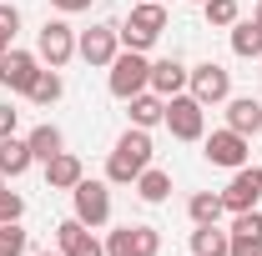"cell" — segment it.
Returning <instances> with one entry per match:
<instances>
[{
	"instance_id": "cell-1",
	"label": "cell",
	"mask_w": 262,
	"mask_h": 256,
	"mask_svg": "<svg viewBox=\"0 0 262 256\" xmlns=\"http://www.w3.org/2000/svg\"><path fill=\"white\" fill-rule=\"evenodd\" d=\"M146 166H151V136H146L141 126H131L126 136L116 141L111 161H106V181H111V186H131Z\"/></svg>"
},
{
	"instance_id": "cell-2",
	"label": "cell",
	"mask_w": 262,
	"mask_h": 256,
	"mask_svg": "<svg viewBox=\"0 0 262 256\" xmlns=\"http://www.w3.org/2000/svg\"><path fill=\"white\" fill-rule=\"evenodd\" d=\"M106 70H111L106 86H111L116 100H131V96H141V91H151V61L141 50H116V61L106 65Z\"/></svg>"
},
{
	"instance_id": "cell-3",
	"label": "cell",
	"mask_w": 262,
	"mask_h": 256,
	"mask_svg": "<svg viewBox=\"0 0 262 256\" xmlns=\"http://www.w3.org/2000/svg\"><path fill=\"white\" fill-rule=\"evenodd\" d=\"M166 31V5H157V0H141L136 10H131V20L126 25H116V35H121V45L126 50H151L157 45V35Z\"/></svg>"
},
{
	"instance_id": "cell-4",
	"label": "cell",
	"mask_w": 262,
	"mask_h": 256,
	"mask_svg": "<svg viewBox=\"0 0 262 256\" xmlns=\"http://www.w3.org/2000/svg\"><path fill=\"white\" fill-rule=\"evenodd\" d=\"M166 131L177 136V141H202L207 136V106L192 96V91H182V96H171L166 100Z\"/></svg>"
},
{
	"instance_id": "cell-5",
	"label": "cell",
	"mask_w": 262,
	"mask_h": 256,
	"mask_svg": "<svg viewBox=\"0 0 262 256\" xmlns=\"http://www.w3.org/2000/svg\"><path fill=\"white\" fill-rule=\"evenodd\" d=\"M187 91H192L202 106H222V100L232 96V70L217 65V61H202V65L187 70Z\"/></svg>"
},
{
	"instance_id": "cell-6",
	"label": "cell",
	"mask_w": 262,
	"mask_h": 256,
	"mask_svg": "<svg viewBox=\"0 0 262 256\" xmlns=\"http://www.w3.org/2000/svg\"><path fill=\"white\" fill-rule=\"evenodd\" d=\"M202 156L212 161V166H222V171H237V166H247V156H252V146H247V136L242 131H212L207 141H202Z\"/></svg>"
},
{
	"instance_id": "cell-7",
	"label": "cell",
	"mask_w": 262,
	"mask_h": 256,
	"mask_svg": "<svg viewBox=\"0 0 262 256\" xmlns=\"http://www.w3.org/2000/svg\"><path fill=\"white\" fill-rule=\"evenodd\" d=\"M71 201H76V221H86V226H106L111 221V186L106 181H76L71 186Z\"/></svg>"
},
{
	"instance_id": "cell-8",
	"label": "cell",
	"mask_w": 262,
	"mask_h": 256,
	"mask_svg": "<svg viewBox=\"0 0 262 256\" xmlns=\"http://www.w3.org/2000/svg\"><path fill=\"white\" fill-rule=\"evenodd\" d=\"M35 56H40V65L61 70V65L76 56V31H71L66 20H46V25H40V35H35Z\"/></svg>"
},
{
	"instance_id": "cell-9",
	"label": "cell",
	"mask_w": 262,
	"mask_h": 256,
	"mask_svg": "<svg viewBox=\"0 0 262 256\" xmlns=\"http://www.w3.org/2000/svg\"><path fill=\"white\" fill-rule=\"evenodd\" d=\"M157 251H162L157 226H116L106 236V256H157Z\"/></svg>"
},
{
	"instance_id": "cell-10",
	"label": "cell",
	"mask_w": 262,
	"mask_h": 256,
	"mask_svg": "<svg viewBox=\"0 0 262 256\" xmlns=\"http://www.w3.org/2000/svg\"><path fill=\"white\" fill-rule=\"evenodd\" d=\"M35 75H40V56L35 50H5L0 56V81H5V91H15V96H31Z\"/></svg>"
},
{
	"instance_id": "cell-11",
	"label": "cell",
	"mask_w": 262,
	"mask_h": 256,
	"mask_svg": "<svg viewBox=\"0 0 262 256\" xmlns=\"http://www.w3.org/2000/svg\"><path fill=\"white\" fill-rule=\"evenodd\" d=\"M257 196H262V166H237L227 191H222V206H227L232 216L237 211H257Z\"/></svg>"
},
{
	"instance_id": "cell-12",
	"label": "cell",
	"mask_w": 262,
	"mask_h": 256,
	"mask_svg": "<svg viewBox=\"0 0 262 256\" xmlns=\"http://www.w3.org/2000/svg\"><path fill=\"white\" fill-rule=\"evenodd\" d=\"M116 50H121L116 25H91V31L76 35V56H81L86 65H111V61H116Z\"/></svg>"
},
{
	"instance_id": "cell-13",
	"label": "cell",
	"mask_w": 262,
	"mask_h": 256,
	"mask_svg": "<svg viewBox=\"0 0 262 256\" xmlns=\"http://www.w3.org/2000/svg\"><path fill=\"white\" fill-rule=\"evenodd\" d=\"M56 246H61V256H106V241H96L91 226L76 221V216H66L56 226Z\"/></svg>"
},
{
	"instance_id": "cell-14",
	"label": "cell",
	"mask_w": 262,
	"mask_h": 256,
	"mask_svg": "<svg viewBox=\"0 0 262 256\" xmlns=\"http://www.w3.org/2000/svg\"><path fill=\"white\" fill-rule=\"evenodd\" d=\"M151 91H157L162 100L182 96V91H187V65L177 61V56H166V61H151Z\"/></svg>"
},
{
	"instance_id": "cell-15",
	"label": "cell",
	"mask_w": 262,
	"mask_h": 256,
	"mask_svg": "<svg viewBox=\"0 0 262 256\" xmlns=\"http://www.w3.org/2000/svg\"><path fill=\"white\" fill-rule=\"evenodd\" d=\"M227 126L242 131V136L262 131V100H252V96H227Z\"/></svg>"
},
{
	"instance_id": "cell-16",
	"label": "cell",
	"mask_w": 262,
	"mask_h": 256,
	"mask_svg": "<svg viewBox=\"0 0 262 256\" xmlns=\"http://www.w3.org/2000/svg\"><path fill=\"white\" fill-rule=\"evenodd\" d=\"M81 176H86V171H81V156H71V151L46 161V186H51V191H71Z\"/></svg>"
},
{
	"instance_id": "cell-17",
	"label": "cell",
	"mask_w": 262,
	"mask_h": 256,
	"mask_svg": "<svg viewBox=\"0 0 262 256\" xmlns=\"http://www.w3.org/2000/svg\"><path fill=\"white\" fill-rule=\"evenodd\" d=\"M31 141H20V136H5V141H0V171H5V176H26V171H31Z\"/></svg>"
},
{
	"instance_id": "cell-18",
	"label": "cell",
	"mask_w": 262,
	"mask_h": 256,
	"mask_svg": "<svg viewBox=\"0 0 262 256\" xmlns=\"http://www.w3.org/2000/svg\"><path fill=\"white\" fill-rule=\"evenodd\" d=\"M131 186H136V196H141L146 206H162L166 196H171V176H166V171H157V166H146Z\"/></svg>"
},
{
	"instance_id": "cell-19",
	"label": "cell",
	"mask_w": 262,
	"mask_h": 256,
	"mask_svg": "<svg viewBox=\"0 0 262 256\" xmlns=\"http://www.w3.org/2000/svg\"><path fill=\"white\" fill-rule=\"evenodd\" d=\"M26 141H31V156H35V161H51V156H61V151H66L61 126H51V121H40V126H35Z\"/></svg>"
},
{
	"instance_id": "cell-20",
	"label": "cell",
	"mask_w": 262,
	"mask_h": 256,
	"mask_svg": "<svg viewBox=\"0 0 262 256\" xmlns=\"http://www.w3.org/2000/svg\"><path fill=\"white\" fill-rule=\"evenodd\" d=\"M162 116H166V100L157 96V91H141V96H131V126L151 131Z\"/></svg>"
},
{
	"instance_id": "cell-21",
	"label": "cell",
	"mask_w": 262,
	"mask_h": 256,
	"mask_svg": "<svg viewBox=\"0 0 262 256\" xmlns=\"http://www.w3.org/2000/svg\"><path fill=\"white\" fill-rule=\"evenodd\" d=\"M227 31H232V50H237L242 61H252V56L262 61V25L257 20H237V25H227Z\"/></svg>"
},
{
	"instance_id": "cell-22",
	"label": "cell",
	"mask_w": 262,
	"mask_h": 256,
	"mask_svg": "<svg viewBox=\"0 0 262 256\" xmlns=\"http://www.w3.org/2000/svg\"><path fill=\"white\" fill-rule=\"evenodd\" d=\"M222 196H212V191H196L192 201H187V216H192V226H217L222 221Z\"/></svg>"
},
{
	"instance_id": "cell-23",
	"label": "cell",
	"mask_w": 262,
	"mask_h": 256,
	"mask_svg": "<svg viewBox=\"0 0 262 256\" xmlns=\"http://www.w3.org/2000/svg\"><path fill=\"white\" fill-rule=\"evenodd\" d=\"M61 96H66V81H61V70L40 65V75H35V86H31V100H35V106H56Z\"/></svg>"
},
{
	"instance_id": "cell-24",
	"label": "cell",
	"mask_w": 262,
	"mask_h": 256,
	"mask_svg": "<svg viewBox=\"0 0 262 256\" xmlns=\"http://www.w3.org/2000/svg\"><path fill=\"white\" fill-rule=\"evenodd\" d=\"M232 236L227 231H217V226H196L192 231V256H227Z\"/></svg>"
},
{
	"instance_id": "cell-25",
	"label": "cell",
	"mask_w": 262,
	"mask_h": 256,
	"mask_svg": "<svg viewBox=\"0 0 262 256\" xmlns=\"http://www.w3.org/2000/svg\"><path fill=\"white\" fill-rule=\"evenodd\" d=\"M202 15H207V25L227 31V25L242 20V5H237V0H202Z\"/></svg>"
},
{
	"instance_id": "cell-26",
	"label": "cell",
	"mask_w": 262,
	"mask_h": 256,
	"mask_svg": "<svg viewBox=\"0 0 262 256\" xmlns=\"http://www.w3.org/2000/svg\"><path fill=\"white\" fill-rule=\"evenodd\" d=\"M26 246H31V236L20 231V221L0 226V256H26Z\"/></svg>"
},
{
	"instance_id": "cell-27",
	"label": "cell",
	"mask_w": 262,
	"mask_h": 256,
	"mask_svg": "<svg viewBox=\"0 0 262 256\" xmlns=\"http://www.w3.org/2000/svg\"><path fill=\"white\" fill-rule=\"evenodd\" d=\"M227 236H232L227 256H262V236L257 231H227Z\"/></svg>"
},
{
	"instance_id": "cell-28",
	"label": "cell",
	"mask_w": 262,
	"mask_h": 256,
	"mask_svg": "<svg viewBox=\"0 0 262 256\" xmlns=\"http://www.w3.org/2000/svg\"><path fill=\"white\" fill-rule=\"evenodd\" d=\"M20 216H26V201L10 191V186H0V226H5V221H20Z\"/></svg>"
},
{
	"instance_id": "cell-29",
	"label": "cell",
	"mask_w": 262,
	"mask_h": 256,
	"mask_svg": "<svg viewBox=\"0 0 262 256\" xmlns=\"http://www.w3.org/2000/svg\"><path fill=\"white\" fill-rule=\"evenodd\" d=\"M15 31H20V10L0 0V35H10V40H15Z\"/></svg>"
},
{
	"instance_id": "cell-30",
	"label": "cell",
	"mask_w": 262,
	"mask_h": 256,
	"mask_svg": "<svg viewBox=\"0 0 262 256\" xmlns=\"http://www.w3.org/2000/svg\"><path fill=\"white\" fill-rule=\"evenodd\" d=\"M15 126H20V111L5 100V106H0V141H5V136H15Z\"/></svg>"
},
{
	"instance_id": "cell-31",
	"label": "cell",
	"mask_w": 262,
	"mask_h": 256,
	"mask_svg": "<svg viewBox=\"0 0 262 256\" xmlns=\"http://www.w3.org/2000/svg\"><path fill=\"white\" fill-rule=\"evenodd\" d=\"M61 15H81V10H91V0H51Z\"/></svg>"
},
{
	"instance_id": "cell-32",
	"label": "cell",
	"mask_w": 262,
	"mask_h": 256,
	"mask_svg": "<svg viewBox=\"0 0 262 256\" xmlns=\"http://www.w3.org/2000/svg\"><path fill=\"white\" fill-rule=\"evenodd\" d=\"M5 50H10V35H0V56H5Z\"/></svg>"
},
{
	"instance_id": "cell-33",
	"label": "cell",
	"mask_w": 262,
	"mask_h": 256,
	"mask_svg": "<svg viewBox=\"0 0 262 256\" xmlns=\"http://www.w3.org/2000/svg\"><path fill=\"white\" fill-rule=\"evenodd\" d=\"M252 20H257V25H262V0H257V15H252Z\"/></svg>"
},
{
	"instance_id": "cell-34",
	"label": "cell",
	"mask_w": 262,
	"mask_h": 256,
	"mask_svg": "<svg viewBox=\"0 0 262 256\" xmlns=\"http://www.w3.org/2000/svg\"><path fill=\"white\" fill-rule=\"evenodd\" d=\"M35 256H61V251H35Z\"/></svg>"
},
{
	"instance_id": "cell-35",
	"label": "cell",
	"mask_w": 262,
	"mask_h": 256,
	"mask_svg": "<svg viewBox=\"0 0 262 256\" xmlns=\"http://www.w3.org/2000/svg\"><path fill=\"white\" fill-rule=\"evenodd\" d=\"M0 186H5V171H0Z\"/></svg>"
},
{
	"instance_id": "cell-36",
	"label": "cell",
	"mask_w": 262,
	"mask_h": 256,
	"mask_svg": "<svg viewBox=\"0 0 262 256\" xmlns=\"http://www.w3.org/2000/svg\"><path fill=\"white\" fill-rule=\"evenodd\" d=\"M192 5H202V0H192Z\"/></svg>"
},
{
	"instance_id": "cell-37",
	"label": "cell",
	"mask_w": 262,
	"mask_h": 256,
	"mask_svg": "<svg viewBox=\"0 0 262 256\" xmlns=\"http://www.w3.org/2000/svg\"><path fill=\"white\" fill-rule=\"evenodd\" d=\"M157 5H162V0H157Z\"/></svg>"
}]
</instances>
